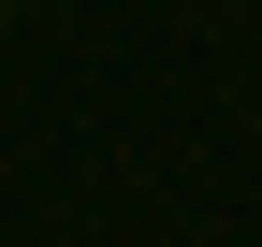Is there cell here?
Returning a JSON list of instances; mask_svg holds the SVG:
<instances>
[{
  "instance_id": "obj_1",
  "label": "cell",
  "mask_w": 262,
  "mask_h": 247,
  "mask_svg": "<svg viewBox=\"0 0 262 247\" xmlns=\"http://www.w3.org/2000/svg\"><path fill=\"white\" fill-rule=\"evenodd\" d=\"M0 15H15V0H0Z\"/></svg>"
}]
</instances>
